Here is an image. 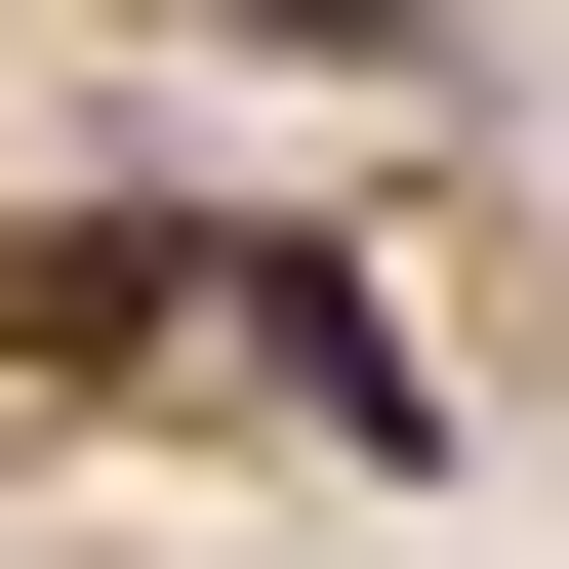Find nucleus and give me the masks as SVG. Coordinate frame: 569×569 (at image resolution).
<instances>
[{
  "instance_id": "1",
  "label": "nucleus",
  "mask_w": 569,
  "mask_h": 569,
  "mask_svg": "<svg viewBox=\"0 0 569 569\" xmlns=\"http://www.w3.org/2000/svg\"><path fill=\"white\" fill-rule=\"evenodd\" d=\"M122 326H203V203H41L0 244V367H122Z\"/></svg>"
}]
</instances>
